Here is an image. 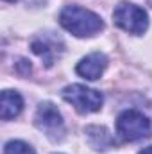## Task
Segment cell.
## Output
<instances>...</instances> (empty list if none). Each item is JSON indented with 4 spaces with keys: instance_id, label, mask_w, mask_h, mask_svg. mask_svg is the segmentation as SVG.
<instances>
[{
    "instance_id": "6da1fadb",
    "label": "cell",
    "mask_w": 152,
    "mask_h": 154,
    "mask_svg": "<svg viewBox=\"0 0 152 154\" xmlns=\"http://www.w3.org/2000/svg\"><path fill=\"white\" fill-rule=\"evenodd\" d=\"M59 23L77 38H90L104 29V22L99 14L79 5H66L59 13Z\"/></svg>"
},
{
    "instance_id": "7a4b0ae2",
    "label": "cell",
    "mask_w": 152,
    "mask_h": 154,
    "mask_svg": "<svg viewBox=\"0 0 152 154\" xmlns=\"http://www.w3.org/2000/svg\"><path fill=\"white\" fill-rule=\"evenodd\" d=\"M150 120L138 109H125L116 118V134L123 142H136L150 136Z\"/></svg>"
},
{
    "instance_id": "3957f363",
    "label": "cell",
    "mask_w": 152,
    "mask_h": 154,
    "mask_svg": "<svg viewBox=\"0 0 152 154\" xmlns=\"http://www.w3.org/2000/svg\"><path fill=\"white\" fill-rule=\"evenodd\" d=\"M114 23L129 34H143L149 27V14L145 9L131 4L120 2L113 11Z\"/></svg>"
},
{
    "instance_id": "277c9868",
    "label": "cell",
    "mask_w": 152,
    "mask_h": 154,
    "mask_svg": "<svg viewBox=\"0 0 152 154\" xmlns=\"http://www.w3.org/2000/svg\"><path fill=\"white\" fill-rule=\"evenodd\" d=\"M63 99L72 104L79 113H95L102 108V102H104V97L100 91L97 90H91V88H86L82 84H72V86H66L63 90Z\"/></svg>"
},
{
    "instance_id": "5b68a950",
    "label": "cell",
    "mask_w": 152,
    "mask_h": 154,
    "mask_svg": "<svg viewBox=\"0 0 152 154\" xmlns=\"http://www.w3.org/2000/svg\"><path fill=\"white\" fill-rule=\"evenodd\" d=\"M34 124L41 131H45L48 136H54L56 133L63 131V116L59 109L52 102H41L34 116Z\"/></svg>"
},
{
    "instance_id": "8992f818",
    "label": "cell",
    "mask_w": 152,
    "mask_h": 154,
    "mask_svg": "<svg viewBox=\"0 0 152 154\" xmlns=\"http://www.w3.org/2000/svg\"><path fill=\"white\" fill-rule=\"evenodd\" d=\"M106 66H108V57L100 52H93V54H90V56H86L84 59L79 61L75 70L79 75L88 79V81H97L104 74Z\"/></svg>"
},
{
    "instance_id": "52a82bcc",
    "label": "cell",
    "mask_w": 152,
    "mask_h": 154,
    "mask_svg": "<svg viewBox=\"0 0 152 154\" xmlns=\"http://www.w3.org/2000/svg\"><path fill=\"white\" fill-rule=\"evenodd\" d=\"M0 115L4 120H11L14 116L20 115V111L23 109V99L18 91L13 90H5L2 91V102H0Z\"/></svg>"
},
{
    "instance_id": "ba28073f",
    "label": "cell",
    "mask_w": 152,
    "mask_h": 154,
    "mask_svg": "<svg viewBox=\"0 0 152 154\" xmlns=\"http://www.w3.org/2000/svg\"><path fill=\"white\" fill-rule=\"evenodd\" d=\"M86 134H88V140H90V145L97 151H108L109 147H113L114 140L111 138L109 131L106 127H100V125H91L86 129Z\"/></svg>"
},
{
    "instance_id": "9c48e42d",
    "label": "cell",
    "mask_w": 152,
    "mask_h": 154,
    "mask_svg": "<svg viewBox=\"0 0 152 154\" xmlns=\"http://www.w3.org/2000/svg\"><path fill=\"white\" fill-rule=\"evenodd\" d=\"M31 47H32V52L38 54L39 57L43 59L45 66H52L54 57H56V54H57V50L54 48L52 43H48L45 38H39V39H34Z\"/></svg>"
},
{
    "instance_id": "30bf717a",
    "label": "cell",
    "mask_w": 152,
    "mask_h": 154,
    "mask_svg": "<svg viewBox=\"0 0 152 154\" xmlns=\"http://www.w3.org/2000/svg\"><path fill=\"white\" fill-rule=\"evenodd\" d=\"M4 154H36V152L29 143L20 142V140H11V142L5 143Z\"/></svg>"
},
{
    "instance_id": "8fae6325",
    "label": "cell",
    "mask_w": 152,
    "mask_h": 154,
    "mask_svg": "<svg viewBox=\"0 0 152 154\" xmlns=\"http://www.w3.org/2000/svg\"><path fill=\"white\" fill-rule=\"evenodd\" d=\"M138 154H152V145H149V147H145V149H141Z\"/></svg>"
},
{
    "instance_id": "7c38bea8",
    "label": "cell",
    "mask_w": 152,
    "mask_h": 154,
    "mask_svg": "<svg viewBox=\"0 0 152 154\" xmlns=\"http://www.w3.org/2000/svg\"><path fill=\"white\" fill-rule=\"evenodd\" d=\"M5 2H18V0H5Z\"/></svg>"
}]
</instances>
